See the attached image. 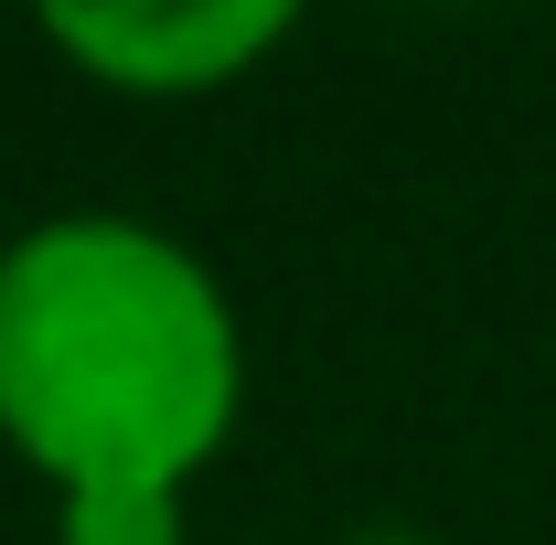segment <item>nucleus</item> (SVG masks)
Masks as SVG:
<instances>
[{"label":"nucleus","instance_id":"obj_3","mask_svg":"<svg viewBox=\"0 0 556 545\" xmlns=\"http://www.w3.org/2000/svg\"><path fill=\"white\" fill-rule=\"evenodd\" d=\"M54 545H182V503H172V492H97V503H54Z\"/></svg>","mask_w":556,"mask_h":545},{"label":"nucleus","instance_id":"obj_2","mask_svg":"<svg viewBox=\"0 0 556 545\" xmlns=\"http://www.w3.org/2000/svg\"><path fill=\"white\" fill-rule=\"evenodd\" d=\"M300 33L289 0H54L43 43L118 97H214Z\"/></svg>","mask_w":556,"mask_h":545},{"label":"nucleus","instance_id":"obj_1","mask_svg":"<svg viewBox=\"0 0 556 545\" xmlns=\"http://www.w3.org/2000/svg\"><path fill=\"white\" fill-rule=\"evenodd\" d=\"M247 417V332L225 278L139 214H43L0 246V439L54 481L193 492Z\"/></svg>","mask_w":556,"mask_h":545}]
</instances>
